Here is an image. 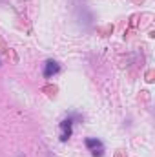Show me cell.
Masks as SVG:
<instances>
[{
	"instance_id": "cell-1",
	"label": "cell",
	"mask_w": 155,
	"mask_h": 157,
	"mask_svg": "<svg viewBox=\"0 0 155 157\" xmlns=\"http://www.w3.org/2000/svg\"><path fill=\"white\" fill-rule=\"evenodd\" d=\"M75 121H82V115L73 112V113H70L68 117H66L64 121H62V122H60V141H62V143H66V141L71 137Z\"/></svg>"
},
{
	"instance_id": "cell-2",
	"label": "cell",
	"mask_w": 155,
	"mask_h": 157,
	"mask_svg": "<svg viewBox=\"0 0 155 157\" xmlns=\"http://www.w3.org/2000/svg\"><path fill=\"white\" fill-rule=\"evenodd\" d=\"M86 146H88V150L91 152L93 157H102L104 155V144H102L100 139H97V137H88V139H86Z\"/></svg>"
},
{
	"instance_id": "cell-3",
	"label": "cell",
	"mask_w": 155,
	"mask_h": 157,
	"mask_svg": "<svg viewBox=\"0 0 155 157\" xmlns=\"http://www.w3.org/2000/svg\"><path fill=\"white\" fill-rule=\"evenodd\" d=\"M42 73H44V78H53L55 75L60 73V64L57 60H53V59H47L44 62V71Z\"/></svg>"
}]
</instances>
